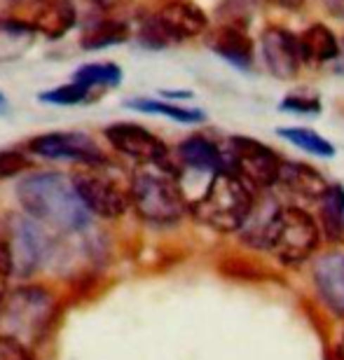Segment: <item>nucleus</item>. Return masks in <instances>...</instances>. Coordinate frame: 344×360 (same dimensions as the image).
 I'll use <instances>...</instances> for the list:
<instances>
[{"instance_id": "1", "label": "nucleus", "mask_w": 344, "mask_h": 360, "mask_svg": "<svg viewBox=\"0 0 344 360\" xmlns=\"http://www.w3.org/2000/svg\"><path fill=\"white\" fill-rule=\"evenodd\" d=\"M17 197L31 218L59 232H80L89 225V208L77 194L73 178L56 171H40L19 180Z\"/></svg>"}, {"instance_id": "2", "label": "nucleus", "mask_w": 344, "mask_h": 360, "mask_svg": "<svg viewBox=\"0 0 344 360\" xmlns=\"http://www.w3.org/2000/svg\"><path fill=\"white\" fill-rule=\"evenodd\" d=\"M132 206L153 225H174L190 208L181 171L171 162H148L132 176Z\"/></svg>"}, {"instance_id": "3", "label": "nucleus", "mask_w": 344, "mask_h": 360, "mask_svg": "<svg viewBox=\"0 0 344 360\" xmlns=\"http://www.w3.org/2000/svg\"><path fill=\"white\" fill-rule=\"evenodd\" d=\"M255 199L257 190L232 169H225L209 178L202 194L190 201V213L216 232H239L253 211Z\"/></svg>"}, {"instance_id": "4", "label": "nucleus", "mask_w": 344, "mask_h": 360, "mask_svg": "<svg viewBox=\"0 0 344 360\" xmlns=\"http://www.w3.org/2000/svg\"><path fill=\"white\" fill-rule=\"evenodd\" d=\"M54 319V297L45 288L24 285L7 295L0 309V323L7 333L19 337L24 344L38 342L47 333Z\"/></svg>"}, {"instance_id": "5", "label": "nucleus", "mask_w": 344, "mask_h": 360, "mask_svg": "<svg viewBox=\"0 0 344 360\" xmlns=\"http://www.w3.org/2000/svg\"><path fill=\"white\" fill-rule=\"evenodd\" d=\"M209 26L206 14L185 0H171L160 12L150 14L141 24V42L150 49H164L176 42L202 35Z\"/></svg>"}, {"instance_id": "6", "label": "nucleus", "mask_w": 344, "mask_h": 360, "mask_svg": "<svg viewBox=\"0 0 344 360\" xmlns=\"http://www.w3.org/2000/svg\"><path fill=\"white\" fill-rule=\"evenodd\" d=\"M225 160L227 169L239 174L257 192L272 190L274 185H279L284 160L260 141L248 139V136H234L227 141Z\"/></svg>"}, {"instance_id": "7", "label": "nucleus", "mask_w": 344, "mask_h": 360, "mask_svg": "<svg viewBox=\"0 0 344 360\" xmlns=\"http://www.w3.org/2000/svg\"><path fill=\"white\" fill-rule=\"evenodd\" d=\"M321 241V227L310 213L298 206H284L274 227L269 250L284 264H298L307 260Z\"/></svg>"}, {"instance_id": "8", "label": "nucleus", "mask_w": 344, "mask_h": 360, "mask_svg": "<svg viewBox=\"0 0 344 360\" xmlns=\"http://www.w3.org/2000/svg\"><path fill=\"white\" fill-rule=\"evenodd\" d=\"M87 174H77L73 183L77 187V194L89 208V213L98 218H120L122 213L132 206V183H122L117 176L103 174L106 164L89 167Z\"/></svg>"}, {"instance_id": "9", "label": "nucleus", "mask_w": 344, "mask_h": 360, "mask_svg": "<svg viewBox=\"0 0 344 360\" xmlns=\"http://www.w3.org/2000/svg\"><path fill=\"white\" fill-rule=\"evenodd\" d=\"M28 148H31L33 155L45 157V160L77 162V164H87V167L106 164V155L101 153V148H98L87 134H80V131L42 134L28 143Z\"/></svg>"}, {"instance_id": "10", "label": "nucleus", "mask_w": 344, "mask_h": 360, "mask_svg": "<svg viewBox=\"0 0 344 360\" xmlns=\"http://www.w3.org/2000/svg\"><path fill=\"white\" fill-rule=\"evenodd\" d=\"M10 253L17 276H28L40 267L45 257V234L35 218H24V215H12L10 220Z\"/></svg>"}, {"instance_id": "11", "label": "nucleus", "mask_w": 344, "mask_h": 360, "mask_svg": "<svg viewBox=\"0 0 344 360\" xmlns=\"http://www.w3.org/2000/svg\"><path fill=\"white\" fill-rule=\"evenodd\" d=\"M106 139L125 157L148 164V162H169V148L146 127L134 122H115L106 129Z\"/></svg>"}, {"instance_id": "12", "label": "nucleus", "mask_w": 344, "mask_h": 360, "mask_svg": "<svg viewBox=\"0 0 344 360\" xmlns=\"http://www.w3.org/2000/svg\"><path fill=\"white\" fill-rule=\"evenodd\" d=\"M262 59L267 63V70L279 80H293L300 68H302V49H300V38L286 28L272 26L260 38Z\"/></svg>"}, {"instance_id": "13", "label": "nucleus", "mask_w": 344, "mask_h": 360, "mask_svg": "<svg viewBox=\"0 0 344 360\" xmlns=\"http://www.w3.org/2000/svg\"><path fill=\"white\" fill-rule=\"evenodd\" d=\"M314 283L331 311L344 316V253L321 255L314 264Z\"/></svg>"}, {"instance_id": "14", "label": "nucleus", "mask_w": 344, "mask_h": 360, "mask_svg": "<svg viewBox=\"0 0 344 360\" xmlns=\"http://www.w3.org/2000/svg\"><path fill=\"white\" fill-rule=\"evenodd\" d=\"M178 157L185 171L204 176H216L218 171L227 169L225 150L218 148L216 143L209 141L206 136H190L178 148Z\"/></svg>"}, {"instance_id": "15", "label": "nucleus", "mask_w": 344, "mask_h": 360, "mask_svg": "<svg viewBox=\"0 0 344 360\" xmlns=\"http://www.w3.org/2000/svg\"><path fill=\"white\" fill-rule=\"evenodd\" d=\"M284 206L279 204L274 197H257L255 206L250 215L243 222V227L239 229L243 243L253 248H267L272 243V236H274V227L279 222V215H281Z\"/></svg>"}, {"instance_id": "16", "label": "nucleus", "mask_w": 344, "mask_h": 360, "mask_svg": "<svg viewBox=\"0 0 344 360\" xmlns=\"http://www.w3.org/2000/svg\"><path fill=\"white\" fill-rule=\"evenodd\" d=\"M77 12L70 0H35L31 3V24L47 38H63L75 26Z\"/></svg>"}, {"instance_id": "17", "label": "nucleus", "mask_w": 344, "mask_h": 360, "mask_svg": "<svg viewBox=\"0 0 344 360\" xmlns=\"http://www.w3.org/2000/svg\"><path fill=\"white\" fill-rule=\"evenodd\" d=\"M211 49L239 70H248L253 63V40L243 33V28L234 24L218 28L211 40Z\"/></svg>"}, {"instance_id": "18", "label": "nucleus", "mask_w": 344, "mask_h": 360, "mask_svg": "<svg viewBox=\"0 0 344 360\" xmlns=\"http://www.w3.org/2000/svg\"><path fill=\"white\" fill-rule=\"evenodd\" d=\"M279 185H284L291 194L302 199H321L328 192V187H331L317 169L300 162H284Z\"/></svg>"}, {"instance_id": "19", "label": "nucleus", "mask_w": 344, "mask_h": 360, "mask_svg": "<svg viewBox=\"0 0 344 360\" xmlns=\"http://www.w3.org/2000/svg\"><path fill=\"white\" fill-rule=\"evenodd\" d=\"M35 40V26L21 19H0V63L21 59Z\"/></svg>"}, {"instance_id": "20", "label": "nucleus", "mask_w": 344, "mask_h": 360, "mask_svg": "<svg viewBox=\"0 0 344 360\" xmlns=\"http://www.w3.org/2000/svg\"><path fill=\"white\" fill-rule=\"evenodd\" d=\"M300 49H302L305 63H326L335 61L340 49V40L324 24H314L300 35Z\"/></svg>"}, {"instance_id": "21", "label": "nucleus", "mask_w": 344, "mask_h": 360, "mask_svg": "<svg viewBox=\"0 0 344 360\" xmlns=\"http://www.w3.org/2000/svg\"><path fill=\"white\" fill-rule=\"evenodd\" d=\"M127 108H132V110H139V112H148V115H162V117L181 122V124H199V122L206 120V115L202 110H197V108L171 103V101L132 98V101H127Z\"/></svg>"}, {"instance_id": "22", "label": "nucleus", "mask_w": 344, "mask_h": 360, "mask_svg": "<svg viewBox=\"0 0 344 360\" xmlns=\"http://www.w3.org/2000/svg\"><path fill=\"white\" fill-rule=\"evenodd\" d=\"M276 136L284 141H288L291 146H295L298 150H305V153L312 157H321V160H333L335 157V146L328 139H324L321 134L314 131V129L284 127V129H276Z\"/></svg>"}, {"instance_id": "23", "label": "nucleus", "mask_w": 344, "mask_h": 360, "mask_svg": "<svg viewBox=\"0 0 344 360\" xmlns=\"http://www.w3.org/2000/svg\"><path fill=\"white\" fill-rule=\"evenodd\" d=\"M321 220L324 232L331 241H338L344 236V187L331 185L328 192L321 197Z\"/></svg>"}, {"instance_id": "24", "label": "nucleus", "mask_w": 344, "mask_h": 360, "mask_svg": "<svg viewBox=\"0 0 344 360\" xmlns=\"http://www.w3.org/2000/svg\"><path fill=\"white\" fill-rule=\"evenodd\" d=\"M75 82L84 84L87 89L91 87H117L122 82V70L117 63L103 61V63H87V66L77 68V73L73 75Z\"/></svg>"}, {"instance_id": "25", "label": "nucleus", "mask_w": 344, "mask_h": 360, "mask_svg": "<svg viewBox=\"0 0 344 360\" xmlns=\"http://www.w3.org/2000/svg\"><path fill=\"white\" fill-rule=\"evenodd\" d=\"M129 38V28L127 24H120V21H101L94 28H89L82 38V47L84 49H103L110 45H120Z\"/></svg>"}, {"instance_id": "26", "label": "nucleus", "mask_w": 344, "mask_h": 360, "mask_svg": "<svg viewBox=\"0 0 344 360\" xmlns=\"http://www.w3.org/2000/svg\"><path fill=\"white\" fill-rule=\"evenodd\" d=\"M87 96H89V89L73 80L70 84H61V87H56V89L42 91L40 101L42 103H52V105H75V103L87 101Z\"/></svg>"}, {"instance_id": "27", "label": "nucleus", "mask_w": 344, "mask_h": 360, "mask_svg": "<svg viewBox=\"0 0 344 360\" xmlns=\"http://www.w3.org/2000/svg\"><path fill=\"white\" fill-rule=\"evenodd\" d=\"M279 110L295 112V115H319L321 112V101L317 96H300V94H291V96L281 98Z\"/></svg>"}, {"instance_id": "28", "label": "nucleus", "mask_w": 344, "mask_h": 360, "mask_svg": "<svg viewBox=\"0 0 344 360\" xmlns=\"http://www.w3.org/2000/svg\"><path fill=\"white\" fill-rule=\"evenodd\" d=\"M0 360H33V354L19 337L0 333Z\"/></svg>"}, {"instance_id": "29", "label": "nucleus", "mask_w": 344, "mask_h": 360, "mask_svg": "<svg viewBox=\"0 0 344 360\" xmlns=\"http://www.w3.org/2000/svg\"><path fill=\"white\" fill-rule=\"evenodd\" d=\"M14 274V264H12V253L10 246L5 241H0V309H3L5 300H7V288H10V276Z\"/></svg>"}, {"instance_id": "30", "label": "nucleus", "mask_w": 344, "mask_h": 360, "mask_svg": "<svg viewBox=\"0 0 344 360\" xmlns=\"http://www.w3.org/2000/svg\"><path fill=\"white\" fill-rule=\"evenodd\" d=\"M26 169V157L17 150H3L0 153V178L19 176Z\"/></svg>"}, {"instance_id": "31", "label": "nucleus", "mask_w": 344, "mask_h": 360, "mask_svg": "<svg viewBox=\"0 0 344 360\" xmlns=\"http://www.w3.org/2000/svg\"><path fill=\"white\" fill-rule=\"evenodd\" d=\"M326 7L331 10L333 17H338L340 21H344V0H324Z\"/></svg>"}, {"instance_id": "32", "label": "nucleus", "mask_w": 344, "mask_h": 360, "mask_svg": "<svg viewBox=\"0 0 344 360\" xmlns=\"http://www.w3.org/2000/svg\"><path fill=\"white\" fill-rule=\"evenodd\" d=\"M333 68H335V75L344 77V38L340 40V49H338V56H335V61H333Z\"/></svg>"}, {"instance_id": "33", "label": "nucleus", "mask_w": 344, "mask_h": 360, "mask_svg": "<svg viewBox=\"0 0 344 360\" xmlns=\"http://www.w3.org/2000/svg\"><path fill=\"white\" fill-rule=\"evenodd\" d=\"M89 3L98 5L101 10H113V7H120L122 3H127V0H89Z\"/></svg>"}, {"instance_id": "34", "label": "nucleus", "mask_w": 344, "mask_h": 360, "mask_svg": "<svg viewBox=\"0 0 344 360\" xmlns=\"http://www.w3.org/2000/svg\"><path fill=\"white\" fill-rule=\"evenodd\" d=\"M274 3H279V5H298V3H302V0H274Z\"/></svg>"}, {"instance_id": "35", "label": "nucleus", "mask_w": 344, "mask_h": 360, "mask_svg": "<svg viewBox=\"0 0 344 360\" xmlns=\"http://www.w3.org/2000/svg\"><path fill=\"white\" fill-rule=\"evenodd\" d=\"M338 356H340V360H344V335H342V340H340V347H338Z\"/></svg>"}, {"instance_id": "36", "label": "nucleus", "mask_w": 344, "mask_h": 360, "mask_svg": "<svg viewBox=\"0 0 344 360\" xmlns=\"http://www.w3.org/2000/svg\"><path fill=\"white\" fill-rule=\"evenodd\" d=\"M3 105H5V96L0 94V108H3Z\"/></svg>"}, {"instance_id": "37", "label": "nucleus", "mask_w": 344, "mask_h": 360, "mask_svg": "<svg viewBox=\"0 0 344 360\" xmlns=\"http://www.w3.org/2000/svg\"><path fill=\"white\" fill-rule=\"evenodd\" d=\"M31 3H35V0H31Z\"/></svg>"}]
</instances>
